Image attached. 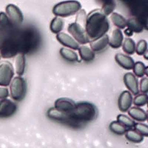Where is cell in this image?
<instances>
[{
    "instance_id": "obj_1",
    "label": "cell",
    "mask_w": 148,
    "mask_h": 148,
    "mask_svg": "<svg viewBox=\"0 0 148 148\" xmlns=\"http://www.w3.org/2000/svg\"><path fill=\"white\" fill-rule=\"evenodd\" d=\"M85 27L91 41L106 34L110 29V22L107 16L101 10L97 9L86 16Z\"/></svg>"
},
{
    "instance_id": "obj_2",
    "label": "cell",
    "mask_w": 148,
    "mask_h": 148,
    "mask_svg": "<svg viewBox=\"0 0 148 148\" xmlns=\"http://www.w3.org/2000/svg\"><path fill=\"white\" fill-rule=\"evenodd\" d=\"M98 110L92 103L80 102L76 103L74 110L70 113L74 128H79L97 118Z\"/></svg>"
},
{
    "instance_id": "obj_3",
    "label": "cell",
    "mask_w": 148,
    "mask_h": 148,
    "mask_svg": "<svg viewBox=\"0 0 148 148\" xmlns=\"http://www.w3.org/2000/svg\"><path fill=\"white\" fill-rule=\"evenodd\" d=\"M86 13L84 10H80L78 12L75 22L71 23L68 26L67 31L72 37L81 45H85L90 43L85 27Z\"/></svg>"
},
{
    "instance_id": "obj_4",
    "label": "cell",
    "mask_w": 148,
    "mask_h": 148,
    "mask_svg": "<svg viewBox=\"0 0 148 148\" xmlns=\"http://www.w3.org/2000/svg\"><path fill=\"white\" fill-rule=\"evenodd\" d=\"M81 8L80 2L75 0H70L56 4L53 8L52 12L56 16L66 18L78 12Z\"/></svg>"
},
{
    "instance_id": "obj_5",
    "label": "cell",
    "mask_w": 148,
    "mask_h": 148,
    "mask_svg": "<svg viewBox=\"0 0 148 148\" xmlns=\"http://www.w3.org/2000/svg\"><path fill=\"white\" fill-rule=\"evenodd\" d=\"M12 98L16 101H21L25 98L27 91L25 80L21 76L16 77L12 81L10 86Z\"/></svg>"
},
{
    "instance_id": "obj_6",
    "label": "cell",
    "mask_w": 148,
    "mask_h": 148,
    "mask_svg": "<svg viewBox=\"0 0 148 148\" xmlns=\"http://www.w3.org/2000/svg\"><path fill=\"white\" fill-rule=\"evenodd\" d=\"M14 74V69L10 62L4 60L0 62V86H9Z\"/></svg>"
},
{
    "instance_id": "obj_7",
    "label": "cell",
    "mask_w": 148,
    "mask_h": 148,
    "mask_svg": "<svg viewBox=\"0 0 148 148\" xmlns=\"http://www.w3.org/2000/svg\"><path fill=\"white\" fill-rule=\"evenodd\" d=\"M47 116L50 119L55 122L74 128L73 123L70 116V113L60 111L53 107L48 110Z\"/></svg>"
},
{
    "instance_id": "obj_8",
    "label": "cell",
    "mask_w": 148,
    "mask_h": 148,
    "mask_svg": "<svg viewBox=\"0 0 148 148\" xmlns=\"http://www.w3.org/2000/svg\"><path fill=\"white\" fill-rule=\"evenodd\" d=\"M6 13L14 25H20L24 21V15L21 9L14 4H10L7 6Z\"/></svg>"
},
{
    "instance_id": "obj_9",
    "label": "cell",
    "mask_w": 148,
    "mask_h": 148,
    "mask_svg": "<svg viewBox=\"0 0 148 148\" xmlns=\"http://www.w3.org/2000/svg\"><path fill=\"white\" fill-rule=\"evenodd\" d=\"M17 110V105L12 100L6 98L0 99V118L12 116Z\"/></svg>"
},
{
    "instance_id": "obj_10",
    "label": "cell",
    "mask_w": 148,
    "mask_h": 148,
    "mask_svg": "<svg viewBox=\"0 0 148 148\" xmlns=\"http://www.w3.org/2000/svg\"><path fill=\"white\" fill-rule=\"evenodd\" d=\"M123 82L126 88L134 96L139 94L138 80L136 76L132 73H127L123 77Z\"/></svg>"
},
{
    "instance_id": "obj_11",
    "label": "cell",
    "mask_w": 148,
    "mask_h": 148,
    "mask_svg": "<svg viewBox=\"0 0 148 148\" xmlns=\"http://www.w3.org/2000/svg\"><path fill=\"white\" fill-rule=\"evenodd\" d=\"M76 104L74 101L71 99L60 98L55 101L54 108L63 112L71 113L74 110Z\"/></svg>"
},
{
    "instance_id": "obj_12",
    "label": "cell",
    "mask_w": 148,
    "mask_h": 148,
    "mask_svg": "<svg viewBox=\"0 0 148 148\" xmlns=\"http://www.w3.org/2000/svg\"><path fill=\"white\" fill-rule=\"evenodd\" d=\"M133 97L131 93L129 91H123L120 94L118 100V106L119 110L122 112H126L131 107Z\"/></svg>"
},
{
    "instance_id": "obj_13",
    "label": "cell",
    "mask_w": 148,
    "mask_h": 148,
    "mask_svg": "<svg viewBox=\"0 0 148 148\" xmlns=\"http://www.w3.org/2000/svg\"><path fill=\"white\" fill-rule=\"evenodd\" d=\"M56 38L60 44L64 46L74 50H77L79 44L71 36L66 33L61 32L57 34Z\"/></svg>"
},
{
    "instance_id": "obj_14",
    "label": "cell",
    "mask_w": 148,
    "mask_h": 148,
    "mask_svg": "<svg viewBox=\"0 0 148 148\" xmlns=\"http://www.w3.org/2000/svg\"><path fill=\"white\" fill-rule=\"evenodd\" d=\"M109 37L107 34L90 42L91 49L94 52H100L104 50L109 45Z\"/></svg>"
},
{
    "instance_id": "obj_15",
    "label": "cell",
    "mask_w": 148,
    "mask_h": 148,
    "mask_svg": "<svg viewBox=\"0 0 148 148\" xmlns=\"http://www.w3.org/2000/svg\"><path fill=\"white\" fill-rule=\"evenodd\" d=\"M115 60L119 66L126 70H132L135 64L134 60L131 57L123 53L116 54Z\"/></svg>"
},
{
    "instance_id": "obj_16",
    "label": "cell",
    "mask_w": 148,
    "mask_h": 148,
    "mask_svg": "<svg viewBox=\"0 0 148 148\" xmlns=\"http://www.w3.org/2000/svg\"><path fill=\"white\" fill-rule=\"evenodd\" d=\"M123 40V34L121 30L114 29L109 37V45L113 49H118L122 46Z\"/></svg>"
},
{
    "instance_id": "obj_17",
    "label": "cell",
    "mask_w": 148,
    "mask_h": 148,
    "mask_svg": "<svg viewBox=\"0 0 148 148\" xmlns=\"http://www.w3.org/2000/svg\"><path fill=\"white\" fill-rule=\"evenodd\" d=\"M128 111L129 116L138 122H145L148 119L147 112L138 106L131 107Z\"/></svg>"
},
{
    "instance_id": "obj_18",
    "label": "cell",
    "mask_w": 148,
    "mask_h": 148,
    "mask_svg": "<svg viewBox=\"0 0 148 148\" xmlns=\"http://www.w3.org/2000/svg\"><path fill=\"white\" fill-rule=\"evenodd\" d=\"M126 27L133 33H140L143 31L144 24L138 18L132 17L127 20Z\"/></svg>"
},
{
    "instance_id": "obj_19",
    "label": "cell",
    "mask_w": 148,
    "mask_h": 148,
    "mask_svg": "<svg viewBox=\"0 0 148 148\" xmlns=\"http://www.w3.org/2000/svg\"><path fill=\"white\" fill-rule=\"evenodd\" d=\"M101 6L102 12L106 16L110 15L113 12L116 8L115 0H96Z\"/></svg>"
},
{
    "instance_id": "obj_20",
    "label": "cell",
    "mask_w": 148,
    "mask_h": 148,
    "mask_svg": "<svg viewBox=\"0 0 148 148\" xmlns=\"http://www.w3.org/2000/svg\"><path fill=\"white\" fill-rule=\"evenodd\" d=\"M78 50L81 60L84 62H90L95 58V53L88 47L86 46H79Z\"/></svg>"
},
{
    "instance_id": "obj_21",
    "label": "cell",
    "mask_w": 148,
    "mask_h": 148,
    "mask_svg": "<svg viewBox=\"0 0 148 148\" xmlns=\"http://www.w3.org/2000/svg\"><path fill=\"white\" fill-rule=\"evenodd\" d=\"M15 68L16 73L21 76L25 73V69L26 60L25 54L18 53L15 56Z\"/></svg>"
},
{
    "instance_id": "obj_22",
    "label": "cell",
    "mask_w": 148,
    "mask_h": 148,
    "mask_svg": "<svg viewBox=\"0 0 148 148\" xmlns=\"http://www.w3.org/2000/svg\"><path fill=\"white\" fill-rule=\"evenodd\" d=\"M60 53L66 61L75 63L78 61V56L75 52L66 47H62L60 50Z\"/></svg>"
},
{
    "instance_id": "obj_23",
    "label": "cell",
    "mask_w": 148,
    "mask_h": 148,
    "mask_svg": "<svg viewBox=\"0 0 148 148\" xmlns=\"http://www.w3.org/2000/svg\"><path fill=\"white\" fill-rule=\"evenodd\" d=\"M111 20L113 25L118 29H124L126 27L127 20L117 13L112 12L110 16Z\"/></svg>"
},
{
    "instance_id": "obj_24",
    "label": "cell",
    "mask_w": 148,
    "mask_h": 148,
    "mask_svg": "<svg viewBox=\"0 0 148 148\" xmlns=\"http://www.w3.org/2000/svg\"><path fill=\"white\" fill-rule=\"evenodd\" d=\"M64 22L60 17L56 16L53 19L50 24V30L52 32L58 34L61 32L64 28Z\"/></svg>"
},
{
    "instance_id": "obj_25",
    "label": "cell",
    "mask_w": 148,
    "mask_h": 148,
    "mask_svg": "<svg viewBox=\"0 0 148 148\" xmlns=\"http://www.w3.org/2000/svg\"><path fill=\"white\" fill-rule=\"evenodd\" d=\"M125 134V138L132 143H139L143 140L144 137L135 130L129 129L126 131Z\"/></svg>"
},
{
    "instance_id": "obj_26",
    "label": "cell",
    "mask_w": 148,
    "mask_h": 148,
    "mask_svg": "<svg viewBox=\"0 0 148 148\" xmlns=\"http://www.w3.org/2000/svg\"><path fill=\"white\" fill-rule=\"evenodd\" d=\"M123 51L128 55H132L136 52V43L130 38H125L122 44Z\"/></svg>"
},
{
    "instance_id": "obj_27",
    "label": "cell",
    "mask_w": 148,
    "mask_h": 148,
    "mask_svg": "<svg viewBox=\"0 0 148 148\" xmlns=\"http://www.w3.org/2000/svg\"><path fill=\"white\" fill-rule=\"evenodd\" d=\"M132 70L134 75L138 77H143L145 75L147 76L148 67L143 62L138 61L135 63Z\"/></svg>"
},
{
    "instance_id": "obj_28",
    "label": "cell",
    "mask_w": 148,
    "mask_h": 148,
    "mask_svg": "<svg viewBox=\"0 0 148 148\" xmlns=\"http://www.w3.org/2000/svg\"><path fill=\"white\" fill-rule=\"evenodd\" d=\"M110 131L112 133L119 136H122L127 130V129L117 121L112 122L109 125Z\"/></svg>"
},
{
    "instance_id": "obj_29",
    "label": "cell",
    "mask_w": 148,
    "mask_h": 148,
    "mask_svg": "<svg viewBox=\"0 0 148 148\" xmlns=\"http://www.w3.org/2000/svg\"><path fill=\"white\" fill-rule=\"evenodd\" d=\"M13 26L7 14L0 12V27L6 31H10L14 29Z\"/></svg>"
},
{
    "instance_id": "obj_30",
    "label": "cell",
    "mask_w": 148,
    "mask_h": 148,
    "mask_svg": "<svg viewBox=\"0 0 148 148\" xmlns=\"http://www.w3.org/2000/svg\"><path fill=\"white\" fill-rule=\"evenodd\" d=\"M117 121L125 127L127 130L134 127L135 122L130 118L123 114H119L117 117Z\"/></svg>"
},
{
    "instance_id": "obj_31",
    "label": "cell",
    "mask_w": 148,
    "mask_h": 148,
    "mask_svg": "<svg viewBox=\"0 0 148 148\" xmlns=\"http://www.w3.org/2000/svg\"><path fill=\"white\" fill-rule=\"evenodd\" d=\"M148 102V95L145 93L138 94L136 95L133 99V103L134 105L138 107L145 106Z\"/></svg>"
},
{
    "instance_id": "obj_32",
    "label": "cell",
    "mask_w": 148,
    "mask_h": 148,
    "mask_svg": "<svg viewBox=\"0 0 148 148\" xmlns=\"http://www.w3.org/2000/svg\"><path fill=\"white\" fill-rule=\"evenodd\" d=\"M148 44L145 40H139L136 47V52L139 56L143 55L147 51Z\"/></svg>"
},
{
    "instance_id": "obj_33",
    "label": "cell",
    "mask_w": 148,
    "mask_h": 148,
    "mask_svg": "<svg viewBox=\"0 0 148 148\" xmlns=\"http://www.w3.org/2000/svg\"><path fill=\"white\" fill-rule=\"evenodd\" d=\"M134 130L143 136L148 137V126L147 125L142 123H135Z\"/></svg>"
},
{
    "instance_id": "obj_34",
    "label": "cell",
    "mask_w": 148,
    "mask_h": 148,
    "mask_svg": "<svg viewBox=\"0 0 148 148\" xmlns=\"http://www.w3.org/2000/svg\"><path fill=\"white\" fill-rule=\"evenodd\" d=\"M129 7L130 10L139 7L145 3V0H120Z\"/></svg>"
},
{
    "instance_id": "obj_35",
    "label": "cell",
    "mask_w": 148,
    "mask_h": 148,
    "mask_svg": "<svg viewBox=\"0 0 148 148\" xmlns=\"http://www.w3.org/2000/svg\"><path fill=\"white\" fill-rule=\"evenodd\" d=\"M11 31V30L6 31L0 27V51L3 47V45L8 37L9 32Z\"/></svg>"
},
{
    "instance_id": "obj_36",
    "label": "cell",
    "mask_w": 148,
    "mask_h": 148,
    "mask_svg": "<svg viewBox=\"0 0 148 148\" xmlns=\"http://www.w3.org/2000/svg\"><path fill=\"white\" fill-rule=\"evenodd\" d=\"M140 90L143 93L147 94L148 92V79L147 77L143 78L140 80Z\"/></svg>"
},
{
    "instance_id": "obj_37",
    "label": "cell",
    "mask_w": 148,
    "mask_h": 148,
    "mask_svg": "<svg viewBox=\"0 0 148 148\" xmlns=\"http://www.w3.org/2000/svg\"><path fill=\"white\" fill-rule=\"evenodd\" d=\"M9 96L8 89L4 87H0V99L6 98Z\"/></svg>"
},
{
    "instance_id": "obj_38",
    "label": "cell",
    "mask_w": 148,
    "mask_h": 148,
    "mask_svg": "<svg viewBox=\"0 0 148 148\" xmlns=\"http://www.w3.org/2000/svg\"><path fill=\"white\" fill-rule=\"evenodd\" d=\"M125 34L128 37H131L133 35V33L129 28H127L124 30Z\"/></svg>"
},
{
    "instance_id": "obj_39",
    "label": "cell",
    "mask_w": 148,
    "mask_h": 148,
    "mask_svg": "<svg viewBox=\"0 0 148 148\" xmlns=\"http://www.w3.org/2000/svg\"><path fill=\"white\" fill-rule=\"evenodd\" d=\"M143 55L144 58L145 59V60H148V51H146V52H145V53Z\"/></svg>"
},
{
    "instance_id": "obj_40",
    "label": "cell",
    "mask_w": 148,
    "mask_h": 148,
    "mask_svg": "<svg viewBox=\"0 0 148 148\" xmlns=\"http://www.w3.org/2000/svg\"><path fill=\"white\" fill-rule=\"evenodd\" d=\"M1 53H0V60H1Z\"/></svg>"
}]
</instances>
